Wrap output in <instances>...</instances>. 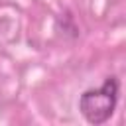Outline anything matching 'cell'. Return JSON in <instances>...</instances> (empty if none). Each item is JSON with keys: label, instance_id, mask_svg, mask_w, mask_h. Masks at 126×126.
Here are the masks:
<instances>
[{"label": "cell", "instance_id": "1", "mask_svg": "<svg viewBox=\"0 0 126 126\" xmlns=\"http://www.w3.org/2000/svg\"><path fill=\"white\" fill-rule=\"evenodd\" d=\"M118 79L116 77H106L104 83L96 89H89L79 96V110L83 118L89 124H104L112 114L118 104Z\"/></svg>", "mask_w": 126, "mask_h": 126}]
</instances>
